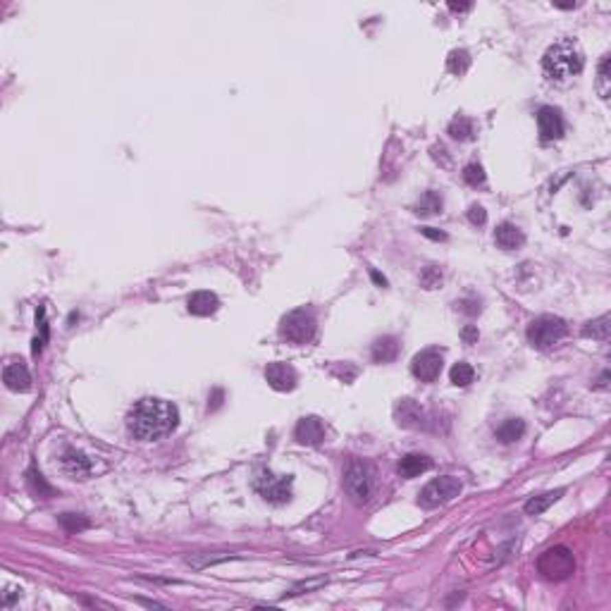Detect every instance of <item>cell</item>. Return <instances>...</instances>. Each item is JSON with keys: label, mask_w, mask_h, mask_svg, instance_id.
I'll list each match as a JSON object with an SVG mask.
<instances>
[{"label": "cell", "mask_w": 611, "mask_h": 611, "mask_svg": "<svg viewBox=\"0 0 611 611\" xmlns=\"http://www.w3.org/2000/svg\"><path fill=\"white\" fill-rule=\"evenodd\" d=\"M461 480L454 478V475H442V478H435L433 483H428L420 492V504L428 509L433 507H442V504H449L461 494Z\"/></svg>", "instance_id": "obj_8"}, {"label": "cell", "mask_w": 611, "mask_h": 611, "mask_svg": "<svg viewBox=\"0 0 611 611\" xmlns=\"http://www.w3.org/2000/svg\"><path fill=\"white\" fill-rule=\"evenodd\" d=\"M430 465H433V461L423 457V454H406V457L399 461V473H402L404 478H415V475L425 473Z\"/></svg>", "instance_id": "obj_19"}, {"label": "cell", "mask_w": 611, "mask_h": 611, "mask_svg": "<svg viewBox=\"0 0 611 611\" xmlns=\"http://www.w3.org/2000/svg\"><path fill=\"white\" fill-rule=\"evenodd\" d=\"M607 380H609V373H604L602 378H599V387H607Z\"/></svg>", "instance_id": "obj_39"}, {"label": "cell", "mask_w": 611, "mask_h": 611, "mask_svg": "<svg viewBox=\"0 0 611 611\" xmlns=\"http://www.w3.org/2000/svg\"><path fill=\"white\" fill-rule=\"evenodd\" d=\"M373 279H375V282H378V284H380V287H387V279H384V277H382V275H380V273H375V270H373Z\"/></svg>", "instance_id": "obj_38"}, {"label": "cell", "mask_w": 611, "mask_h": 611, "mask_svg": "<svg viewBox=\"0 0 611 611\" xmlns=\"http://www.w3.org/2000/svg\"><path fill=\"white\" fill-rule=\"evenodd\" d=\"M457 308L465 315H475V313H480V301H475V299H463V301L457 303Z\"/></svg>", "instance_id": "obj_34"}, {"label": "cell", "mask_w": 611, "mask_h": 611, "mask_svg": "<svg viewBox=\"0 0 611 611\" xmlns=\"http://www.w3.org/2000/svg\"><path fill=\"white\" fill-rule=\"evenodd\" d=\"M420 232H423L428 239H435V242H444V239H447V234H444V232H437V229H435V227H423V229H420Z\"/></svg>", "instance_id": "obj_36"}, {"label": "cell", "mask_w": 611, "mask_h": 611, "mask_svg": "<svg viewBox=\"0 0 611 611\" xmlns=\"http://www.w3.org/2000/svg\"><path fill=\"white\" fill-rule=\"evenodd\" d=\"M442 270L437 268V265H428V268L420 273V284H423L425 289H437L439 284H442Z\"/></svg>", "instance_id": "obj_30"}, {"label": "cell", "mask_w": 611, "mask_h": 611, "mask_svg": "<svg viewBox=\"0 0 611 611\" xmlns=\"http://www.w3.org/2000/svg\"><path fill=\"white\" fill-rule=\"evenodd\" d=\"M292 475H273L270 470H260L253 480V487L265 502L270 504H284L292 499Z\"/></svg>", "instance_id": "obj_7"}, {"label": "cell", "mask_w": 611, "mask_h": 611, "mask_svg": "<svg viewBox=\"0 0 611 611\" xmlns=\"http://www.w3.org/2000/svg\"><path fill=\"white\" fill-rule=\"evenodd\" d=\"M265 380H268L270 387L277 389V392H292L299 382V375L289 363L275 360V363H268V368H265Z\"/></svg>", "instance_id": "obj_11"}, {"label": "cell", "mask_w": 611, "mask_h": 611, "mask_svg": "<svg viewBox=\"0 0 611 611\" xmlns=\"http://www.w3.org/2000/svg\"><path fill=\"white\" fill-rule=\"evenodd\" d=\"M609 65H611V58H609V55H604L602 62H599V67H597V93L604 98V101L609 98V91H611V87H609V82H611Z\"/></svg>", "instance_id": "obj_27"}, {"label": "cell", "mask_w": 611, "mask_h": 611, "mask_svg": "<svg viewBox=\"0 0 611 611\" xmlns=\"http://www.w3.org/2000/svg\"><path fill=\"white\" fill-rule=\"evenodd\" d=\"M294 437L299 439L306 447H318L325 439V425L320 418L315 415H308V418H301L297 423V430H294Z\"/></svg>", "instance_id": "obj_13"}, {"label": "cell", "mask_w": 611, "mask_h": 611, "mask_svg": "<svg viewBox=\"0 0 611 611\" xmlns=\"http://www.w3.org/2000/svg\"><path fill=\"white\" fill-rule=\"evenodd\" d=\"M525 435V423L520 418H509L497 428V439L502 444H514Z\"/></svg>", "instance_id": "obj_20"}, {"label": "cell", "mask_w": 611, "mask_h": 611, "mask_svg": "<svg viewBox=\"0 0 611 611\" xmlns=\"http://www.w3.org/2000/svg\"><path fill=\"white\" fill-rule=\"evenodd\" d=\"M468 220L473 224H478V227H483V224L487 222V210H485L483 205H478V203L470 205V208H468Z\"/></svg>", "instance_id": "obj_33"}, {"label": "cell", "mask_w": 611, "mask_h": 611, "mask_svg": "<svg viewBox=\"0 0 611 611\" xmlns=\"http://www.w3.org/2000/svg\"><path fill=\"white\" fill-rule=\"evenodd\" d=\"M315 330H318V323H315V315L310 308H294L289 310L287 315L279 323V334L287 339L289 344H297V347H303V344H310L315 337Z\"/></svg>", "instance_id": "obj_3"}, {"label": "cell", "mask_w": 611, "mask_h": 611, "mask_svg": "<svg viewBox=\"0 0 611 611\" xmlns=\"http://www.w3.org/2000/svg\"><path fill=\"white\" fill-rule=\"evenodd\" d=\"M179 425V411L172 402L146 397L127 413V430L139 442H155L174 433Z\"/></svg>", "instance_id": "obj_1"}, {"label": "cell", "mask_w": 611, "mask_h": 611, "mask_svg": "<svg viewBox=\"0 0 611 611\" xmlns=\"http://www.w3.org/2000/svg\"><path fill=\"white\" fill-rule=\"evenodd\" d=\"M373 468H370L365 461H349L347 473H344V489L351 497V502L356 504H365L370 497H373Z\"/></svg>", "instance_id": "obj_6"}, {"label": "cell", "mask_w": 611, "mask_h": 611, "mask_svg": "<svg viewBox=\"0 0 611 611\" xmlns=\"http://www.w3.org/2000/svg\"><path fill=\"white\" fill-rule=\"evenodd\" d=\"M399 339L397 337H380L378 342L373 344V351H370V356H373L375 363H392L394 358L399 356Z\"/></svg>", "instance_id": "obj_18"}, {"label": "cell", "mask_w": 611, "mask_h": 611, "mask_svg": "<svg viewBox=\"0 0 611 611\" xmlns=\"http://www.w3.org/2000/svg\"><path fill=\"white\" fill-rule=\"evenodd\" d=\"M473 134H475V124L473 119L468 117H457L449 124V137L457 139V141H468V139H473Z\"/></svg>", "instance_id": "obj_24"}, {"label": "cell", "mask_w": 611, "mask_h": 611, "mask_svg": "<svg viewBox=\"0 0 611 611\" xmlns=\"http://www.w3.org/2000/svg\"><path fill=\"white\" fill-rule=\"evenodd\" d=\"M442 196H439L437 192H425L423 196L418 198V203H415V213L423 215V218H428V215H437L442 213Z\"/></svg>", "instance_id": "obj_23"}, {"label": "cell", "mask_w": 611, "mask_h": 611, "mask_svg": "<svg viewBox=\"0 0 611 611\" xmlns=\"http://www.w3.org/2000/svg\"><path fill=\"white\" fill-rule=\"evenodd\" d=\"M394 418L402 428H415L423 420V408L413 402V399H402V402L394 406Z\"/></svg>", "instance_id": "obj_16"}, {"label": "cell", "mask_w": 611, "mask_h": 611, "mask_svg": "<svg viewBox=\"0 0 611 611\" xmlns=\"http://www.w3.org/2000/svg\"><path fill=\"white\" fill-rule=\"evenodd\" d=\"M470 8H473L470 3H449V10H454V12H468Z\"/></svg>", "instance_id": "obj_37"}, {"label": "cell", "mask_w": 611, "mask_h": 611, "mask_svg": "<svg viewBox=\"0 0 611 611\" xmlns=\"http://www.w3.org/2000/svg\"><path fill=\"white\" fill-rule=\"evenodd\" d=\"M58 520H60V525L65 528V533H69V535L82 533V530H87L89 525H91V520H89L87 516H82V514H62Z\"/></svg>", "instance_id": "obj_25"}, {"label": "cell", "mask_w": 611, "mask_h": 611, "mask_svg": "<svg viewBox=\"0 0 611 611\" xmlns=\"http://www.w3.org/2000/svg\"><path fill=\"white\" fill-rule=\"evenodd\" d=\"M449 378H452V382L457 384V387H468V384L475 380V370L470 363H463V360H461V363H457L452 368Z\"/></svg>", "instance_id": "obj_26"}, {"label": "cell", "mask_w": 611, "mask_h": 611, "mask_svg": "<svg viewBox=\"0 0 611 611\" xmlns=\"http://www.w3.org/2000/svg\"><path fill=\"white\" fill-rule=\"evenodd\" d=\"M609 323H611L609 315H599V318L590 320V323H585V327H583V337L597 339V342H607V339H609V330H611Z\"/></svg>", "instance_id": "obj_22"}, {"label": "cell", "mask_w": 611, "mask_h": 611, "mask_svg": "<svg viewBox=\"0 0 611 611\" xmlns=\"http://www.w3.org/2000/svg\"><path fill=\"white\" fill-rule=\"evenodd\" d=\"M494 242H497V246L504 249V251H514V249L523 246L525 237L514 222H502L494 229Z\"/></svg>", "instance_id": "obj_15"}, {"label": "cell", "mask_w": 611, "mask_h": 611, "mask_svg": "<svg viewBox=\"0 0 611 611\" xmlns=\"http://www.w3.org/2000/svg\"><path fill=\"white\" fill-rule=\"evenodd\" d=\"M538 129L542 141H557V139L564 137V117L557 108L552 105H544V108L538 110Z\"/></svg>", "instance_id": "obj_12"}, {"label": "cell", "mask_w": 611, "mask_h": 611, "mask_svg": "<svg viewBox=\"0 0 611 611\" xmlns=\"http://www.w3.org/2000/svg\"><path fill=\"white\" fill-rule=\"evenodd\" d=\"M538 570L542 578L554 580V583H561V580H568L575 570V557L568 547L564 544H557V547H549L547 552L540 554L538 559Z\"/></svg>", "instance_id": "obj_4"}, {"label": "cell", "mask_w": 611, "mask_h": 611, "mask_svg": "<svg viewBox=\"0 0 611 611\" xmlns=\"http://www.w3.org/2000/svg\"><path fill=\"white\" fill-rule=\"evenodd\" d=\"M463 182L468 184V187H483V184H485V170H483V165H480V163L465 165Z\"/></svg>", "instance_id": "obj_29"}, {"label": "cell", "mask_w": 611, "mask_h": 611, "mask_svg": "<svg viewBox=\"0 0 611 611\" xmlns=\"http://www.w3.org/2000/svg\"><path fill=\"white\" fill-rule=\"evenodd\" d=\"M468 65H470V55L465 51H452V53H449L447 67H449V72H452V74H463L465 69H468Z\"/></svg>", "instance_id": "obj_28"}, {"label": "cell", "mask_w": 611, "mask_h": 611, "mask_svg": "<svg viewBox=\"0 0 611 611\" xmlns=\"http://www.w3.org/2000/svg\"><path fill=\"white\" fill-rule=\"evenodd\" d=\"M29 483H32V487L38 492V497H43V494H53V489L48 487V485H46V480H43V475L38 473L36 468H32V470H29Z\"/></svg>", "instance_id": "obj_32"}, {"label": "cell", "mask_w": 611, "mask_h": 611, "mask_svg": "<svg viewBox=\"0 0 611 611\" xmlns=\"http://www.w3.org/2000/svg\"><path fill=\"white\" fill-rule=\"evenodd\" d=\"M442 363L444 358L439 349H425V351L415 354L413 360H411V373L420 382H435L442 373Z\"/></svg>", "instance_id": "obj_9"}, {"label": "cell", "mask_w": 611, "mask_h": 611, "mask_svg": "<svg viewBox=\"0 0 611 611\" xmlns=\"http://www.w3.org/2000/svg\"><path fill=\"white\" fill-rule=\"evenodd\" d=\"M187 308L192 315H201V318L203 315H213L220 308V299L213 292H196L189 297Z\"/></svg>", "instance_id": "obj_17"}, {"label": "cell", "mask_w": 611, "mask_h": 611, "mask_svg": "<svg viewBox=\"0 0 611 611\" xmlns=\"http://www.w3.org/2000/svg\"><path fill=\"white\" fill-rule=\"evenodd\" d=\"M36 320H38V325H41V337H36L34 339V354H41V349H43V344H46V339H48V325H46V310H38L36 313Z\"/></svg>", "instance_id": "obj_31"}, {"label": "cell", "mask_w": 611, "mask_h": 611, "mask_svg": "<svg viewBox=\"0 0 611 611\" xmlns=\"http://www.w3.org/2000/svg\"><path fill=\"white\" fill-rule=\"evenodd\" d=\"M3 382L12 392H29L32 389V373L24 363H8L3 370Z\"/></svg>", "instance_id": "obj_14"}, {"label": "cell", "mask_w": 611, "mask_h": 611, "mask_svg": "<svg viewBox=\"0 0 611 611\" xmlns=\"http://www.w3.org/2000/svg\"><path fill=\"white\" fill-rule=\"evenodd\" d=\"M585 55L580 51L578 41L573 38H561V41L552 43L542 55V69L549 79L554 82H566V79L575 77L583 72Z\"/></svg>", "instance_id": "obj_2"}, {"label": "cell", "mask_w": 611, "mask_h": 611, "mask_svg": "<svg viewBox=\"0 0 611 611\" xmlns=\"http://www.w3.org/2000/svg\"><path fill=\"white\" fill-rule=\"evenodd\" d=\"M60 468H62V473L67 475V478L87 480L89 475L96 473V461L89 459L87 454L79 452V449L67 447L62 452V457H60Z\"/></svg>", "instance_id": "obj_10"}, {"label": "cell", "mask_w": 611, "mask_h": 611, "mask_svg": "<svg viewBox=\"0 0 611 611\" xmlns=\"http://www.w3.org/2000/svg\"><path fill=\"white\" fill-rule=\"evenodd\" d=\"M478 327H475V325H465L463 327V332H461V339H463L465 344H475L478 342Z\"/></svg>", "instance_id": "obj_35"}, {"label": "cell", "mask_w": 611, "mask_h": 611, "mask_svg": "<svg viewBox=\"0 0 611 611\" xmlns=\"http://www.w3.org/2000/svg\"><path fill=\"white\" fill-rule=\"evenodd\" d=\"M566 332H568L566 320L557 318V315H540L528 325L525 337L535 349H552L566 337Z\"/></svg>", "instance_id": "obj_5"}, {"label": "cell", "mask_w": 611, "mask_h": 611, "mask_svg": "<svg viewBox=\"0 0 611 611\" xmlns=\"http://www.w3.org/2000/svg\"><path fill=\"white\" fill-rule=\"evenodd\" d=\"M561 494H564V489H554V492H544V494H538V497H530L528 502H525L523 511H525V514H528V516H540V514H544V511L552 507V504L557 502Z\"/></svg>", "instance_id": "obj_21"}]
</instances>
